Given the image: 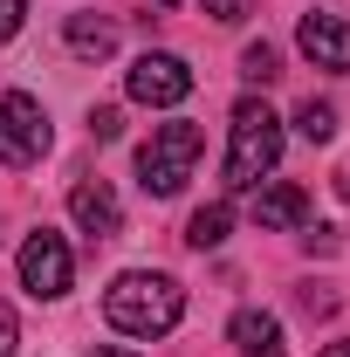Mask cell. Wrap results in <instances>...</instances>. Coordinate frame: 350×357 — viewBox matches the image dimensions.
I'll return each instance as SVG.
<instances>
[{"label": "cell", "instance_id": "1", "mask_svg": "<svg viewBox=\"0 0 350 357\" xmlns=\"http://www.w3.org/2000/svg\"><path fill=\"white\" fill-rule=\"evenodd\" d=\"M103 316L124 337H165V330H178V316H185V289H178L172 275L131 268V275H117L103 289Z\"/></svg>", "mask_w": 350, "mask_h": 357}, {"label": "cell", "instance_id": "2", "mask_svg": "<svg viewBox=\"0 0 350 357\" xmlns=\"http://www.w3.org/2000/svg\"><path fill=\"white\" fill-rule=\"evenodd\" d=\"M227 131H234L227 137V185H234V192H254V185L282 165V117L268 110L261 96H241Z\"/></svg>", "mask_w": 350, "mask_h": 357}, {"label": "cell", "instance_id": "3", "mask_svg": "<svg viewBox=\"0 0 350 357\" xmlns=\"http://www.w3.org/2000/svg\"><path fill=\"white\" fill-rule=\"evenodd\" d=\"M199 151H206L199 124H158V131L144 137V151H137V185H144L151 199L185 192V178H192V165H199Z\"/></svg>", "mask_w": 350, "mask_h": 357}, {"label": "cell", "instance_id": "4", "mask_svg": "<svg viewBox=\"0 0 350 357\" xmlns=\"http://www.w3.org/2000/svg\"><path fill=\"white\" fill-rule=\"evenodd\" d=\"M69 275H76V255H69V241L55 234V227H35L28 241H21V289L28 296H69Z\"/></svg>", "mask_w": 350, "mask_h": 357}, {"label": "cell", "instance_id": "5", "mask_svg": "<svg viewBox=\"0 0 350 357\" xmlns=\"http://www.w3.org/2000/svg\"><path fill=\"white\" fill-rule=\"evenodd\" d=\"M124 89H131V103H144V110H178V103L192 96V69H185L178 55H165V48H151V55L131 62Z\"/></svg>", "mask_w": 350, "mask_h": 357}, {"label": "cell", "instance_id": "6", "mask_svg": "<svg viewBox=\"0 0 350 357\" xmlns=\"http://www.w3.org/2000/svg\"><path fill=\"white\" fill-rule=\"evenodd\" d=\"M48 110L35 103V96H0V165H35L48 151Z\"/></svg>", "mask_w": 350, "mask_h": 357}, {"label": "cell", "instance_id": "7", "mask_svg": "<svg viewBox=\"0 0 350 357\" xmlns=\"http://www.w3.org/2000/svg\"><path fill=\"white\" fill-rule=\"evenodd\" d=\"M69 213H76V227L96 234V241H117V234H124V206H117L110 178H76V185H69Z\"/></svg>", "mask_w": 350, "mask_h": 357}, {"label": "cell", "instance_id": "8", "mask_svg": "<svg viewBox=\"0 0 350 357\" xmlns=\"http://www.w3.org/2000/svg\"><path fill=\"white\" fill-rule=\"evenodd\" d=\"M296 48H303L316 69H330V76H344V69H350V28L337 21V14H303Z\"/></svg>", "mask_w": 350, "mask_h": 357}, {"label": "cell", "instance_id": "9", "mask_svg": "<svg viewBox=\"0 0 350 357\" xmlns=\"http://www.w3.org/2000/svg\"><path fill=\"white\" fill-rule=\"evenodd\" d=\"M227 337H234L241 357H282L289 351V344H282V316H268V310H241L227 323Z\"/></svg>", "mask_w": 350, "mask_h": 357}, {"label": "cell", "instance_id": "10", "mask_svg": "<svg viewBox=\"0 0 350 357\" xmlns=\"http://www.w3.org/2000/svg\"><path fill=\"white\" fill-rule=\"evenodd\" d=\"M309 220V192L303 185H268V192H254V227H268V234H282V227H303Z\"/></svg>", "mask_w": 350, "mask_h": 357}, {"label": "cell", "instance_id": "11", "mask_svg": "<svg viewBox=\"0 0 350 357\" xmlns=\"http://www.w3.org/2000/svg\"><path fill=\"white\" fill-rule=\"evenodd\" d=\"M62 35H69V48H76L83 62H103V55L117 48V28H110V21H96V14H76Z\"/></svg>", "mask_w": 350, "mask_h": 357}, {"label": "cell", "instance_id": "12", "mask_svg": "<svg viewBox=\"0 0 350 357\" xmlns=\"http://www.w3.org/2000/svg\"><path fill=\"white\" fill-rule=\"evenodd\" d=\"M227 227H234V206H227V199H213V206H199V213L185 220V241L206 255V248H220V241H227Z\"/></svg>", "mask_w": 350, "mask_h": 357}, {"label": "cell", "instance_id": "13", "mask_svg": "<svg viewBox=\"0 0 350 357\" xmlns=\"http://www.w3.org/2000/svg\"><path fill=\"white\" fill-rule=\"evenodd\" d=\"M296 131H303L309 144H330V137H337V110L309 96V103H296Z\"/></svg>", "mask_w": 350, "mask_h": 357}, {"label": "cell", "instance_id": "14", "mask_svg": "<svg viewBox=\"0 0 350 357\" xmlns=\"http://www.w3.org/2000/svg\"><path fill=\"white\" fill-rule=\"evenodd\" d=\"M241 76H248V83H275V76H282V55H275V48L268 42H254V48H241Z\"/></svg>", "mask_w": 350, "mask_h": 357}, {"label": "cell", "instance_id": "15", "mask_svg": "<svg viewBox=\"0 0 350 357\" xmlns=\"http://www.w3.org/2000/svg\"><path fill=\"white\" fill-rule=\"evenodd\" d=\"M117 131H124V117H117V103H96V110H89V137H103V144H110Z\"/></svg>", "mask_w": 350, "mask_h": 357}, {"label": "cell", "instance_id": "16", "mask_svg": "<svg viewBox=\"0 0 350 357\" xmlns=\"http://www.w3.org/2000/svg\"><path fill=\"white\" fill-rule=\"evenodd\" d=\"M21 21H28V0H0V48L21 35Z\"/></svg>", "mask_w": 350, "mask_h": 357}, {"label": "cell", "instance_id": "17", "mask_svg": "<svg viewBox=\"0 0 350 357\" xmlns=\"http://www.w3.org/2000/svg\"><path fill=\"white\" fill-rule=\"evenodd\" d=\"M14 344H21V316L0 303V357H14Z\"/></svg>", "mask_w": 350, "mask_h": 357}, {"label": "cell", "instance_id": "18", "mask_svg": "<svg viewBox=\"0 0 350 357\" xmlns=\"http://www.w3.org/2000/svg\"><path fill=\"white\" fill-rule=\"evenodd\" d=\"M206 14H213V21H227V28H234V21H248V0H206Z\"/></svg>", "mask_w": 350, "mask_h": 357}, {"label": "cell", "instance_id": "19", "mask_svg": "<svg viewBox=\"0 0 350 357\" xmlns=\"http://www.w3.org/2000/svg\"><path fill=\"white\" fill-rule=\"evenodd\" d=\"M303 310L309 316H330V310H337V296H330V289H303Z\"/></svg>", "mask_w": 350, "mask_h": 357}, {"label": "cell", "instance_id": "20", "mask_svg": "<svg viewBox=\"0 0 350 357\" xmlns=\"http://www.w3.org/2000/svg\"><path fill=\"white\" fill-rule=\"evenodd\" d=\"M89 357H137V351H124V344H96Z\"/></svg>", "mask_w": 350, "mask_h": 357}, {"label": "cell", "instance_id": "21", "mask_svg": "<svg viewBox=\"0 0 350 357\" xmlns=\"http://www.w3.org/2000/svg\"><path fill=\"white\" fill-rule=\"evenodd\" d=\"M323 357H350V344H330V351H323Z\"/></svg>", "mask_w": 350, "mask_h": 357}, {"label": "cell", "instance_id": "22", "mask_svg": "<svg viewBox=\"0 0 350 357\" xmlns=\"http://www.w3.org/2000/svg\"><path fill=\"white\" fill-rule=\"evenodd\" d=\"M158 7H178V0H158Z\"/></svg>", "mask_w": 350, "mask_h": 357}]
</instances>
